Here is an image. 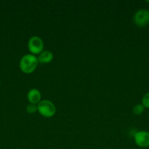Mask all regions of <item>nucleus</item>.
<instances>
[{
  "mask_svg": "<svg viewBox=\"0 0 149 149\" xmlns=\"http://www.w3.org/2000/svg\"><path fill=\"white\" fill-rule=\"evenodd\" d=\"M134 22L139 27H144L149 23V10L140 9L134 15Z\"/></svg>",
  "mask_w": 149,
  "mask_h": 149,
  "instance_id": "obj_4",
  "label": "nucleus"
},
{
  "mask_svg": "<svg viewBox=\"0 0 149 149\" xmlns=\"http://www.w3.org/2000/svg\"><path fill=\"white\" fill-rule=\"evenodd\" d=\"M37 106V111L44 117H52L56 112V108L54 103L48 100H41Z\"/></svg>",
  "mask_w": 149,
  "mask_h": 149,
  "instance_id": "obj_2",
  "label": "nucleus"
},
{
  "mask_svg": "<svg viewBox=\"0 0 149 149\" xmlns=\"http://www.w3.org/2000/svg\"><path fill=\"white\" fill-rule=\"evenodd\" d=\"M53 59V55L51 51L43 50L38 56V62L42 64L49 63Z\"/></svg>",
  "mask_w": 149,
  "mask_h": 149,
  "instance_id": "obj_7",
  "label": "nucleus"
},
{
  "mask_svg": "<svg viewBox=\"0 0 149 149\" xmlns=\"http://www.w3.org/2000/svg\"><path fill=\"white\" fill-rule=\"evenodd\" d=\"M26 111L29 113H35L36 111H37V106L34 104H32V103H29L26 106Z\"/></svg>",
  "mask_w": 149,
  "mask_h": 149,
  "instance_id": "obj_10",
  "label": "nucleus"
},
{
  "mask_svg": "<svg viewBox=\"0 0 149 149\" xmlns=\"http://www.w3.org/2000/svg\"><path fill=\"white\" fill-rule=\"evenodd\" d=\"M38 60L34 55L26 54L23 55L19 63L20 70L25 74H31L34 72L37 67Z\"/></svg>",
  "mask_w": 149,
  "mask_h": 149,
  "instance_id": "obj_1",
  "label": "nucleus"
},
{
  "mask_svg": "<svg viewBox=\"0 0 149 149\" xmlns=\"http://www.w3.org/2000/svg\"><path fill=\"white\" fill-rule=\"evenodd\" d=\"M134 139L136 145L139 147H149V132L143 130L136 132L134 135Z\"/></svg>",
  "mask_w": 149,
  "mask_h": 149,
  "instance_id": "obj_5",
  "label": "nucleus"
},
{
  "mask_svg": "<svg viewBox=\"0 0 149 149\" xmlns=\"http://www.w3.org/2000/svg\"><path fill=\"white\" fill-rule=\"evenodd\" d=\"M142 105L145 108L149 109V93H145V95L143 96V99H142Z\"/></svg>",
  "mask_w": 149,
  "mask_h": 149,
  "instance_id": "obj_9",
  "label": "nucleus"
},
{
  "mask_svg": "<svg viewBox=\"0 0 149 149\" xmlns=\"http://www.w3.org/2000/svg\"><path fill=\"white\" fill-rule=\"evenodd\" d=\"M28 48L32 55H39L43 51V41L39 36H32L28 42Z\"/></svg>",
  "mask_w": 149,
  "mask_h": 149,
  "instance_id": "obj_3",
  "label": "nucleus"
},
{
  "mask_svg": "<svg viewBox=\"0 0 149 149\" xmlns=\"http://www.w3.org/2000/svg\"><path fill=\"white\" fill-rule=\"evenodd\" d=\"M148 26H149V23H148Z\"/></svg>",
  "mask_w": 149,
  "mask_h": 149,
  "instance_id": "obj_11",
  "label": "nucleus"
},
{
  "mask_svg": "<svg viewBox=\"0 0 149 149\" xmlns=\"http://www.w3.org/2000/svg\"><path fill=\"white\" fill-rule=\"evenodd\" d=\"M144 110H145V107L144 106L141 104H136L135 106L133 107V113H134L135 115H140L142 114V113L144 112Z\"/></svg>",
  "mask_w": 149,
  "mask_h": 149,
  "instance_id": "obj_8",
  "label": "nucleus"
},
{
  "mask_svg": "<svg viewBox=\"0 0 149 149\" xmlns=\"http://www.w3.org/2000/svg\"><path fill=\"white\" fill-rule=\"evenodd\" d=\"M41 93L37 89H32L27 94V99L32 104L37 105L41 101Z\"/></svg>",
  "mask_w": 149,
  "mask_h": 149,
  "instance_id": "obj_6",
  "label": "nucleus"
}]
</instances>
